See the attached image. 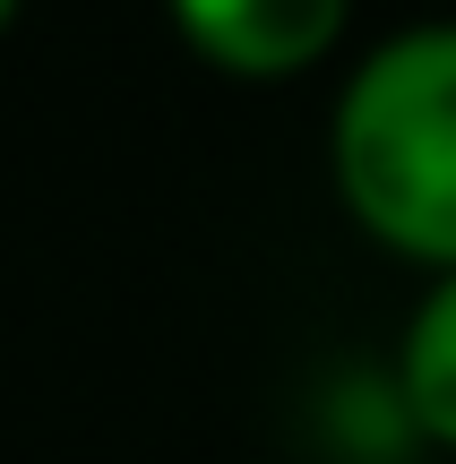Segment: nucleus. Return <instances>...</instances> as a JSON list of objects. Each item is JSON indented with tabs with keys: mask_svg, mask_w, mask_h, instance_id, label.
<instances>
[{
	"mask_svg": "<svg viewBox=\"0 0 456 464\" xmlns=\"http://www.w3.org/2000/svg\"><path fill=\"white\" fill-rule=\"evenodd\" d=\"M327 172L379 249L456 276V17L388 34L344 78Z\"/></svg>",
	"mask_w": 456,
	"mask_h": 464,
	"instance_id": "nucleus-1",
	"label": "nucleus"
},
{
	"mask_svg": "<svg viewBox=\"0 0 456 464\" xmlns=\"http://www.w3.org/2000/svg\"><path fill=\"white\" fill-rule=\"evenodd\" d=\"M354 0H172V26L224 78H302L336 52Z\"/></svg>",
	"mask_w": 456,
	"mask_h": 464,
	"instance_id": "nucleus-2",
	"label": "nucleus"
},
{
	"mask_svg": "<svg viewBox=\"0 0 456 464\" xmlns=\"http://www.w3.org/2000/svg\"><path fill=\"white\" fill-rule=\"evenodd\" d=\"M9 17H17V0H0V26H9Z\"/></svg>",
	"mask_w": 456,
	"mask_h": 464,
	"instance_id": "nucleus-4",
	"label": "nucleus"
},
{
	"mask_svg": "<svg viewBox=\"0 0 456 464\" xmlns=\"http://www.w3.org/2000/svg\"><path fill=\"white\" fill-rule=\"evenodd\" d=\"M396 404H405V430H422L431 448L456 456V276H440L405 318V344H396Z\"/></svg>",
	"mask_w": 456,
	"mask_h": 464,
	"instance_id": "nucleus-3",
	"label": "nucleus"
}]
</instances>
